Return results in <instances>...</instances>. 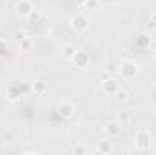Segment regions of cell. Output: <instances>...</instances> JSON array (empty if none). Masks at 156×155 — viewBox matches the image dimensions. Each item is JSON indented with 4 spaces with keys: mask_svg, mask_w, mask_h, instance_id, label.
Returning <instances> with one entry per match:
<instances>
[{
    "mask_svg": "<svg viewBox=\"0 0 156 155\" xmlns=\"http://www.w3.org/2000/svg\"><path fill=\"white\" fill-rule=\"evenodd\" d=\"M69 26H71V29H73L75 33H85V31L89 29L91 22H89V18H87L83 13H76V15L71 17Z\"/></svg>",
    "mask_w": 156,
    "mask_h": 155,
    "instance_id": "6da1fadb",
    "label": "cell"
},
{
    "mask_svg": "<svg viewBox=\"0 0 156 155\" xmlns=\"http://www.w3.org/2000/svg\"><path fill=\"white\" fill-rule=\"evenodd\" d=\"M118 73L125 80H134V78L138 77V64L133 62V60H123L122 66H120V70H118Z\"/></svg>",
    "mask_w": 156,
    "mask_h": 155,
    "instance_id": "7a4b0ae2",
    "label": "cell"
},
{
    "mask_svg": "<svg viewBox=\"0 0 156 155\" xmlns=\"http://www.w3.org/2000/svg\"><path fill=\"white\" fill-rule=\"evenodd\" d=\"M151 144H153V137H151V133L147 130H142V131H138L134 135V146H136V150L145 152V150L151 148Z\"/></svg>",
    "mask_w": 156,
    "mask_h": 155,
    "instance_id": "3957f363",
    "label": "cell"
},
{
    "mask_svg": "<svg viewBox=\"0 0 156 155\" xmlns=\"http://www.w3.org/2000/svg\"><path fill=\"white\" fill-rule=\"evenodd\" d=\"M56 113H58V117H62V119H71V117L76 113V106L71 100H62L56 106Z\"/></svg>",
    "mask_w": 156,
    "mask_h": 155,
    "instance_id": "277c9868",
    "label": "cell"
},
{
    "mask_svg": "<svg viewBox=\"0 0 156 155\" xmlns=\"http://www.w3.org/2000/svg\"><path fill=\"white\" fill-rule=\"evenodd\" d=\"M100 86H102V91L105 95H115V91L120 88V82L115 77H107V78H102Z\"/></svg>",
    "mask_w": 156,
    "mask_h": 155,
    "instance_id": "5b68a950",
    "label": "cell"
},
{
    "mask_svg": "<svg viewBox=\"0 0 156 155\" xmlns=\"http://www.w3.org/2000/svg\"><path fill=\"white\" fill-rule=\"evenodd\" d=\"M35 11V6H33V2L31 0H20L18 4H16V15L18 17H22V18H26V17H31V13Z\"/></svg>",
    "mask_w": 156,
    "mask_h": 155,
    "instance_id": "8992f818",
    "label": "cell"
},
{
    "mask_svg": "<svg viewBox=\"0 0 156 155\" xmlns=\"http://www.w3.org/2000/svg\"><path fill=\"white\" fill-rule=\"evenodd\" d=\"M89 62H91V57H89L85 51H80V49H78L76 55L73 57V64L76 66L78 70H87V68H89Z\"/></svg>",
    "mask_w": 156,
    "mask_h": 155,
    "instance_id": "52a82bcc",
    "label": "cell"
},
{
    "mask_svg": "<svg viewBox=\"0 0 156 155\" xmlns=\"http://www.w3.org/2000/svg\"><path fill=\"white\" fill-rule=\"evenodd\" d=\"M22 97H24V93H22V89H20L18 84H9V86H7L5 99H7L9 102H16V100H20Z\"/></svg>",
    "mask_w": 156,
    "mask_h": 155,
    "instance_id": "ba28073f",
    "label": "cell"
},
{
    "mask_svg": "<svg viewBox=\"0 0 156 155\" xmlns=\"http://www.w3.org/2000/svg\"><path fill=\"white\" fill-rule=\"evenodd\" d=\"M96 152L98 153H104V155H109L115 152V144H113V141H109V139H102V141H98V144H96Z\"/></svg>",
    "mask_w": 156,
    "mask_h": 155,
    "instance_id": "9c48e42d",
    "label": "cell"
},
{
    "mask_svg": "<svg viewBox=\"0 0 156 155\" xmlns=\"http://www.w3.org/2000/svg\"><path fill=\"white\" fill-rule=\"evenodd\" d=\"M122 128H123V124H120L118 120H109L105 124V133H107V137H116L122 133Z\"/></svg>",
    "mask_w": 156,
    "mask_h": 155,
    "instance_id": "30bf717a",
    "label": "cell"
},
{
    "mask_svg": "<svg viewBox=\"0 0 156 155\" xmlns=\"http://www.w3.org/2000/svg\"><path fill=\"white\" fill-rule=\"evenodd\" d=\"M47 89H49V86L45 80H35L33 82V95H44V93H47Z\"/></svg>",
    "mask_w": 156,
    "mask_h": 155,
    "instance_id": "8fae6325",
    "label": "cell"
},
{
    "mask_svg": "<svg viewBox=\"0 0 156 155\" xmlns=\"http://www.w3.org/2000/svg\"><path fill=\"white\" fill-rule=\"evenodd\" d=\"M113 97H115V100H116L118 104H125V102L129 100V91H127L125 88H118Z\"/></svg>",
    "mask_w": 156,
    "mask_h": 155,
    "instance_id": "7c38bea8",
    "label": "cell"
},
{
    "mask_svg": "<svg viewBox=\"0 0 156 155\" xmlns=\"http://www.w3.org/2000/svg\"><path fill=\"white\" fill-rule=\"evenodd\" d=\"M76 46H73V44H66L64 46V57L66 59H69V60H73V57L76 55Z\"/></svg>",
    "mask_w": 156,
    "mask_h": 155,
    "instance_id": "4fadbf2b",
    "label": "cell"
},
{
    "mask_svg": "<svg viewBox=\"0 0 156 155\" xmlns=\"http://www.w3.org/2000/svg\"><path fill=\"white\" fill-rule=\"evenodd\" d=\"M116 120L120 122V124H129L131 122V113L127 112V110H122V112H118V115H116Z\"/></svg>",
    "mask_w": 156,
    "mask_h": 155,
    "instance_id": "5bb4252c",
    "label": "cell"
},
{
    "mask_svg": "<svg viewBox=\"0 0 156 155\" xmlns=\"http://www.w3.org/2000/svg\"><path fill=\"white\" fill-rule=\"evenodd\" d=\"M100 6H102V2L100 0H83V7L85 9H100Z\"/></svg>",
    "mask_w": 156,
    "mask_h": 155,
    "instance_id": "9a60e30c",
    "label": "cell"
},
{
    "mask_svg": "<svg viewBox=\"0 0 156 155\" xmlns=\"http://www.w3.org/2000/svg\"><path fill=\"white\" fill-rule=\"evenodd\" d=\"M87 152H89V148L85 144H75L73 146V153H76V155H83V153H87Z\"/></svg>",
    "mask_w": 156,
    "mask_h": 155,
    "instance_id": "2e32d148",
    "label": "cell"
},
{
    "mask_svg": "<svg viewBox=\"0 0 156 155\" xmlns=\"http://www.w3.org/2000/svg\"><path fill=\"white\" fill-rule=\"evenodd\" d=\"M18 46H20L22 51H29V49H31V40L26 37V39H22L20 42H18Z\"/></svg>",
    "mask_w": 156,
    "mask_h": 155,
    "instance_id": "e0dca14e",
    "label": "cell"
},
{
    "mask_svg": "<svg viewBox=\"0 0 156 155\" xmlns=\"http://www.w3.org/2000/svg\"><path fill=\"white\" fill-rule=\"evenodd\" d=\"M136 42H138V46L145 47V46H149V44H151V39H149V35H140Z\"/></svg>",
    "mask_w": 156,
    "mask_h": 155,
    "instance_id": "ac0fdd59",
    "label": "cell"
},
{
    "mask_svg": "<svg viewBox=\"0 0 156 155\" xmlns=\"http://www.w3.org/2000/svg\"><path fill=\"white\" fill-rule=\"evenodd\" d=\"M118 70H120V68H116V66H115V62H109L105 71H107V73H118Z\"/></svg>",
    "mask_w": 156,
    "mask_h": 155,
    "instance_id": "d6986e66",
    "label": "cell"
},
{
    "mask_svg": "<svg viewBox=\"0 0 156 155\" xmlns=\"http://www.w3.org/2000/svg\"><path fill=\"white\" fill-rule=\"evenodd\" d=\"M5 53H7V44L4 40H0V57H4Z\"/></svg>",
    "mask_w": 156,
    "mask_h": 155,
    "instance_id": "ffe728a7",
    "label": "cell"
},
{
    "mask_svg": "<svg viewBox=\"0 0 156 155\" xmlns=\"http://www.w3.org/2000/svg\"><path fill=\"white\" fill-rule=\"evenodd\" d=\"M26 37H27V35H26L24 31H16V33H15V40H16V42H20V40L26 39Z\"/></svg>",
    "mask_w": 156,
    "mask_h": 155,
    "instance_id": "44dd1931",
    "label": "cell"
},
{
    "mask_svg": "<svg viewBox=\"0 0 156 155\" xmlns=\"http://www.w3.org/2000/svg\"><path fill=\"white\" fill-rule=\"evenodd\" d=\"M151 26H153V28H156V11H153V13H151Z\"/></svg>",
    "mask_w": 156,
    "mask_h": 155,
    "instance_id": "7402d4cb",
    "label": "cell"
},
{
    "mask_svg": "<svg viewBox=\"0 0 156 155\" xmlns=\"http://www.w3.org/2000/svg\"><path fill=\"white\" fill-rule=\"evenodd\" d=\"M154 59H156V47H154Z\"/></svg>",
    "mask_w": 156,
    "mask_h": 155,
    "instance_id": "603a6c76",
    "label": "cell"
}]
</instances>
